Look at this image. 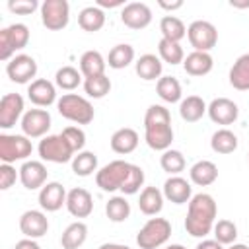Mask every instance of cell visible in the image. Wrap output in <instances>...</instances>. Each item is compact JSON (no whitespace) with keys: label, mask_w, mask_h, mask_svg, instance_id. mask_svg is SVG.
I'll use <instances>...</instances> for the list:
<instances>
[{"label":"cell","mask_w":249,"mask_h":249,"mask_svg":"<svg viewBox=\"0 0 249 249\" xmlns=\"http://www.w3.org/2000/svg\"><path fill=\"white\" fill-rule=\"evenodd\" d=\"M216 214H218V206L212 195L208 193L193 195V198L189 200L187 218H185L187 233L193 237H206L214 230Z\"/></svg>","instance_id":"cell-1"},{"label":"cell","mask_w":249,"mask_h":249,"mask_svg":"<svg viewBox=\"0 0 249 249\" xmlns=\"http://www.w3.org/2000/svg\"><path fill=\"white\" fill-rule=\"evenodd\" d=\"M144 140L152 150L165 152L173 142V126L169 109L163 105H150L144 115Z\"/></svg>","instance_id":"cell-2"},{"label":"cell","mask_w":249,"mask_h":249,"mask_svg":"<svg viewBox=\"0 0 249 249\" xmlns=\"http://www.w3.org/2000/svg\"><path fill=\"white\" fill-rule=\"evenodd\" d=\"M56 109H58L60 117H64L66 121H72L76 124H89L95 117V111H93V105L89 103V99H86L78 93H64L62 97H58Z\"/></svg>","instance_id":"cell-3"},{"label":"cell","mask_w":249,"mask_h":249,"mask_svg":"<svg viewBox=\"0 0 249 249\" xmlns=\"http://www.w3.org/2000/svg\"><path fill=\"white\" fill-rule=\"evenodd\" d=\"M171 237V224L165 218H150L136 233V245L140 249H158Z\"/></svg>","instance_id":"cell-4"},{"label":"cell","mask_w":249,"mask_h":249,"mask_svg":"<svg viewBox=\"0 0 249 249\" xmlns=\"http://www.w3.org/2000/svg\"><path fill=\"white\" fill-rule=\"evenodd\" d=\"M37 152L43 161H51V163H66L72 161V158L76 156V152L62 134H47L45 138H41Z\"/></svg>","instance_id":"cell-5"},{"label":"cell","mask_w":249,"mask_h":249,"mask_svg":"<svg viewBox=\"0 0 249 249\" xmlns=\"http://www.w3.org/2000/svg\"><path fill=\"white\" fill-rule=\"evenodd\" d=\"M33 152L31 138L25 134H0V161L2 163H16L27 161Z\"/></svg>","instance_id":"cell-6"},{"label":"cell","mask_w":249,"mask_h":249,"mask_svg":"<svg viewBox=\"0 0 249 249\" xmlns=\"http://www.w3.org/2000/svg\"><path fill=\"white\" fill-rule=\"evenodd\" d=\"M29 43V27L25 23H12L0 29V60L8 62L14 58L16 51L25 49Z\"/></svg>","instance_id":"cell-7"},{"label":"cell","mask_w":249,"mask_h":249,"mask_svg":"<svg viewBox=\"0 0 249 249\" xmlns=\"http://www.w3.org/2000/svg\"><path fill=\"white\" fill-rule=\"evenodd\" d=\"M130 165L124 160H113L107 165H103L101 169H97L95 173V183L101 191L105 193H113V191H121V187L124 185L128 173H130Z\"/></svg>","instance_id":"cell-8"},{"label":"cell","mask_w":249,"mask_h":249,"mask_svg":"<svg viewBox=\"0 0 249 249\" xmlns=\"http://www.w3.org/2000/svg\"><path fill=\"white\" fill-rule=\"evenodd\" d=\"M189 43L198 53H208L218 43V29L206 19H196L187 27Z\"/></svg>","instance_id":"cell-9"},{"label":"cell","mask_w":249,"mask_h":249,"mask_svg":"<svg viewBox=\"0 0 249 249\" xmlns=\"http://www.w3.org/2000/svg\"><path fill=\"white\" fill-rule=\"evenodd\" d=\"M39 10L43 25L51 31H60L70 21V4L66 0H45Z\"/></svg>","instance_id":"cell-10"},{"label":"cell","mask_w":249,"mask_h":249,"mask_svg":"<svg viewBox=\"0 0 249 249\" xmlns=\"http://www.w3.org/2000/svg\"><path fill=\"white\" fill-rule=\"evenodd\" d=\"M53 124L51 113L47 109H29L21 117V132L27 138H45Z\"/></svg>","instance_id":"cell-11"},{"label":"cell","mask_w":249,"mask_h":249,"mask_svg":"<svg viewBox=\"0 0 249 249\" xmlns=\"http://www.w3.org/2000/svg\"><path fill=\"white\" fill-rule=\"evenodd\" d=\"M6 74L16 84H31L37 76V62L29 54H16L6 64Z\"/></svg>","instance_id":"cell-12"},{"label":"cell","mask_w":249,"mask_h":249,"mask_svg":"<svg viewBox=\"0 0 249 249\" xmlns=\"http://www.w3.org/2000/svg\"><path fill=\"white\" fill-rule=\"evenodd\" d=\"M25 103L19 93H6L0 99V128L8 130L16 126V123L23 117Z\"/></svg>","instance_id":"cell-13"},{"label":"cell","mask_w":249,"mask_h":249,"mask_svg":"<svg viewBox=\"0 0 249 249\" xmlns=\"http://www.w3.org/2000/svg\"><path fill=\"white\" fill-rule=\"evenodd\" d=\"M19 171V181L21 185L27 189V191H37V189H43L49 181H47V167L43 161H37V160H27L21 163V167L18 169Z\"/></svg>","instance_id":"cell-14"},{"label":"cell","mask_w":249,"mask_h":249,"mask_svg":"<svg viewBox=\"0 0 249 249\" xmlns=\"http://www.w3.org/2000/svg\"><path fill=\"white\" fill-rule=\"evenodd\" d=\"M208 117L212 123L216 124H233L237 121V115H239V107L235 101L228 99V97H216L208 103V109H206Z\"/></svg>","instance_id":"cell-15"},{"label":"cell","mask_w":249,"mask_h":249,"mask_svg":"<svg viewBox=\"0 0 249 249\" xmlns=\"http://www.w3.org/2000/svg\"><path fill=\"white\" fill-rule=\"evenodd\" d=\"M19 230L29 239H39L49 231V218L43 210H25L19 216Z\"/></svg>","instance_id":"cell-16"},{"label":"cell","mask_w":249,"mask_h":249,"mask_svg":"<svg viewBox=\"0 0 249 249\" xmlns=\"http://www.w3.org/2000/svg\"><path fill=\"white\" fill-rule=\"evenodd\" d=\"M121 21L130 29H144L152 23V10L144 2H128L121 10Z\"/></svg>","instance_id":"cell-17"},{"label":"cell","mask_w":249,"mask_h":249,"mask_svg":"<svg viewBox=\"0 0 249 249\" xmlns=\"http://www.w3.org/2000/svg\"><path fill=\"white\" fill-rule=\"evenodd\" d=\"M66 210L74 218H88L93 212V196L89 191L76 187L70 189L66 195Z\"/></svg>","instance_id":"cell-18"},{"label":"cell","mask_w":249,"mask_h":249,"mask_svg":"<svg viewBox=\"0 0 249 249\" xmlns=\"http://www.w3.org/2000/svg\"><path fill=\"white\" fill-rule=\"evenodd\" d=\"M27 97L37 107H49L56 103V86L45 78H37L27 86Z\"/></svg>","instance_id":"cell-19"},{"label":"cell","mask_w":249,"mask_h":249,"mask_svg":"<svg viewBox=\"0 0 249 249\" xmlns=\"http://www.w3.org/2000/svg\"><path fill=\"white\" fill-rule=\"evenodd\" d=\"M66 189L58 181H49L43 189H39V206L47 212H56L66 206Z\"/></svg>","instance_id":"cell-20"},{"label":"cell","mask_w":249,"mask_h":249,"mask_svg":"<svg viewBox=\"0 0 249 249\" xmlns=\"http://www.w3.org/2000/svg\"><path fill=\"white\" fill-rule=\"evenodd\" d=\"M161 193L173 204H189V200L193 198V187H191V183L187 179L179 177V175H171L169 179H165Z\"/></svg>","instance_id":"cell-21"},{"label":"cell","mask_w":249,"mask_h":249,"mask_svg":"<svg viewBox=\"0 0 249 249\" xmlns=\"http://www.w3.org/2000/svg\"><path fill=\"white\" fill-rule=\"evenodd\" d=\"M138 140H140V138H138V132H136L134 128L123 126V128H119V130L113 132L109 144H111V150H113L115 154L126 156V154H130V152L136 150Z\"/></svg>","instance_id":"cell-22"},{"label":"cell","mask_w":249,"mask_h":249,"mask_svg":"<svg viewBox=\"0 0 249 249\" xmlns=\"http://www.w3.org/2000/svg\"><path fill=\"white\" fill-rule=\"evenodd\" d=\"M134 70L136 74L146 80V82H152V80H160L161 78V70H163V62L160 56L152 54V53H146L142 54L136 62H134Z\"/></svg>","instance_id":"cell-23"},{"label":"cell","mask_w":249,"mask_h":249,"mask_svg":"<svg viewBox=\"0 0 249 249\" xmlns=\"http://www.w3.org/2000/svg\"><path fill=\"white\" fill-rule=\"evenodd\" d=\"M212 66H214V58L210 56V53L193 51L183 60V68L189 76H206L212 70Z\"/></svg>","instance_id":"cell-24"},{"label":"cell","mask_w":249,"mask_h":249,"mask_svg":"<svg viewBox=\"0 0 249 249\" xmlns=\"http://www.w3.org/2000/svg\"><path fill=\"white\" fill-rule=\"evenodd\" d=\"M189 177H191V181H193L195 185H198V187H208V185H212V183L218 179V167H216V163L210 161V160H200V161H196V163L191 165Z\"/></svg>","instance_id":"cell-25"},{"label":"cell","mask_w":249,"mask_h":249,"mask_svg":"<svg viewBox=\"0 0 249 249\" xmlns=\"http://www.w3.org/2000/svg\"><path fill=\"white\" fill-rule=\"evenodd\" d=\"M163 193L158 187H144L138 198V208L146 216H158L163 208Z\"/></svg>","instance_id":"cell-26"},{"label":"cell","mask_w":249,"mask_h":249,"mask_svg":"<svg viewBox=\"0 0 249 249\" xmlns=\"http://www.w3.org/2000/svg\"><path fill=\"white\" fill-rule=\"evenodd\" d=\"M230 86L237 91H247L249 89V53L237 56L233 66L230 68Z\"/></svg>","instance_id":"cell-27"},{"label":"cell","mask_w":249,"mask_h":249,"mask_svg":"<svg viewBox=\"0 0 249 249\" xmlns=\"http://www.w3.org/2000/svg\"><path fill=\"white\" fill-rule=\"evenodd\" d=\"M105 66H107V60L103 58V54L99 51H86L80 56V72H82L84 80L93 78V76H103Z\"/></svg>","instance_id":"cell-28"},{"label":"cell","mask_w":249,"mask_h":249,"mask_svg":"<svg viewBox=\"0 0 249 249\" xmlns=\"http://www.w3.org/2000/svg\"><path fill=\"white\" fill-rule=\"evenodd\" d=\"M206 109H208V105H206L204 99L198 97V95H187V97L181 99V103H179V115H181V119L187 121V123H196V121H200V119L204 117Z\"/></svg>","instance_id":"cell-29"},{"label":"cell","mask_w":249,"mask_h":249,"mask_svg":"<svg viewBox=\"0 0 249 249\" xmlns=\"http://www.w3.org/2000/svg\"><path fill=\"white\" fill-rule=\"evenodd\" d=\"M86 239H88V226L82 220H78L66 226V230L60 235V245L62 249H78L86 243Z\"/></svg>","instance_id":"cell-30"},{"label":"cell","mask_w":249,"mask_h":249,"mask_svg":"<svg viewBox=\"0 0 249 249\" xmlns=\"http://www.w3.org/2000/svg\"><path fill=\"white\" fill-rule=\"evenodd\" d=\"M78 25L88 33H95L105 25V12L97 6H88L78 14Z\"/></svg>","instance_id":"cell-31"},{"label":"cell","mask_w":249,"mask_h":249,"mask_svg":"<svg viewBox=\"0 0 249 249\" xmlns=\"http://www.w3.org/2000/svg\"><path fill=\"white\" fill-rule=\"evenodd\" d=\"M156 91L165 103H177V101L181 103L183 89H181V84L175 76H161L156 84Z\"/></svg>","instance_id":"cell-32"},{"label":"cell","mask_w":249,"mask_h":249,"mask_svg":"<svg viewBox=\"0 0 249 249\" xmlns=\"http://www.w3.org/2000/svg\"><path fill=\"white\" fill-rule=\"evenodd\" d=\"M237 136L230 130V128H218L212 138H210V148L216 152V154H231L237 150Z\"/></svg>","instance_id":"cell-33"},{"label":"cell","mask_w":249,"mask_h":249,"mask_svg":"<svg viewBox=\"0 0 249 249\" xmlns=\"http://www.w3.org/2000/svg\"><path fill=\"white\" fill-rule=\"evenodd\" d=\"M134 62V47L128 45V43H119L115 45L111 51H109V56H107V64L115 70H121V68H126L128 64Z\"/></svg>","instance_id":"cell-34"},{"label":"cell","mask_w":249,"mask_h":249,"mask_svg":"<svg viewBox=\"0 0 249 249\" xmlns=\"http://www.w3.org/2000/svg\"><path fill=\"white\" fill-rule=\"evenodd\" d=\"M160 31H161V39H167L173 43H179L187 35L185 23L175 16H163L160 19Z\"/></svg>","instance_id":"cell-35"},{"label":"cell","mask_w":249,"mask_h":249,"mask_svg":"<svg viewBox=\"0 0 249 249\" xmlns=\"http://www.w3.org/2000/svg\"><path fill=\"white\" fill-rule=\"evenodd\" d=\"M72 171L80 177H88L91 173H97V156L93 152L82 150L72 158Z\"/></svg>","instance_id":"cell-36"},{"label":"cell","mask_w":249,"mask_h":249,"mask_svg":"<svg viewBox=\"0 0 249 249\" xmlns=\"http://www.w3.org/2000/svg\"><path fill=\"white\" fill-rule=\"evenodd\" d=\"M80 84H82V72L74 66H62L54 74V86L64 89V91H72Z\"/></svg>","instance_id":"cell-37"},{"label":"cell","mask_w":249,"mask_h":249,"mask_svg":"<svg viewBox=\"0 0 249 249\" xmlns=\"http://www.w3.org/2000/svg\"><path fill=\"white\" fill-rule=\"evenodd\" d=\"M105 214L111 222L121 224L130 216V202L124 198V195L123 196H111L105 204Z\"/></svg>","instance_id":"cell-38"},{"label":"cell","mask_w":249,"mask_h":249,"mask_svg":"<svg viewBox=\"0 0 249 249\" xmlns=\"http://www.w3.org/2000/svg\"><path fill=\"white\" fill-rule=\"evenodd\" d=\"M158 56L161 58V62H167L171 66L185 60L183 47L179 43H173V41H167V39H160V43H158Z\"/></svg>","instance_id":"cell-39"},{"label":"cell","mask_w":249,"mask_h":249,"mask_svg":"<svg viewBox=\"0 0 249 249\" xmlns=\"http://www.w3.org/2000/svg\"><path fill=\"white\" fill-rule=\"evenodd\" d=\"M160 165H161V169H163L165 173H169V175H179V173L185 169L187 163H185V156H183L179 150L169 148V150H165V152L161 154Z\"/></svg>","instance_id":"cell-40"},{"label":"cell","mask_w":249,"mask_h":249,"mask_svg":"<svg viewBox=\"0 0 249 249\" xmlns=\"http://www.w3.org/2000/svg\"><path fill=\"white\" fill-rule=\"evenodd\" d=\"M84 91L88 93V97L93 99H101L111 91V80L103 74V76H93V78H86L84 80Z\"/></svg>","instance_id":"cell-41"},{"label":"cell","mask_w":249,"mask_h":249,"mask_svg":"<svg viewBox=\"0 0 249 249\" xmlns=\"http://www.w3.org/2000/svg\"><path fill=\"white\" fill-rule=\"evenodd\" d=\"M212 231H214V239L222 245H231L237 239V226L231 220H218Z\"/></svg>","instance_id":"cell-42"},{"label":"cell","mask_w":249,"mask_h":249,"mask_svg":"<svg viewBox=\"0 0 249 249\" xmlns=\"http://www.w3.org/2000/svg\"><path fill=\"white\" fill-rule=\"evenodd\" d=\"M144 185V169L140 165H130V173L124 181V185L121 187V193L123 195H136L140 191V187Z\"/></svg>","instance_id":"cell-43"},{"label":"cell","mask_w":249,"mask_h":249,"mask_svg":"<svg viewBox=\"0 0 249 249\" xmlns=\"http://www.w3.org/2000/svg\"><path fill=\"white\" fill-rule=\"evenodd\" d=\"M60 134L68 140V144L72 146V150H74L76 154L84 150V146H86V132H84L80 126H66Z\"/></svg>","instance_id":"cell-44"},{"label":"cell","mask_w":249,"mask_h":249,"mask_svg":"<svg viewBox=\"0 0 249 249\" xmlns=\"http://www.w3.org/2000/svg\"><path fill=\"white\" fill-rule=\"evenodd\" d=\"M37 8H41L37 0H10L8 2V10L18 16H31Z\"/></svg>","instance_id":"cell-45"},{"label":"cell","mask_w":249,"mask_h":249,"mask_svg":"<svg viewBox=\"0 0 249 249\" xmlns=\"http://www.w3.org/2000/svg\"><path fill=\"white\" fill-rule=\"evenodd\" d=\"M16 179H19V171H16V167L12 163H0V189L8 191Z\"/></svg>","instance_id":"cell-46"},{"label":"cell","mask_w":249,"mask_h":249,"mask_svg":"<svg viewBox=\"0 0 249 249\" xmlns=\"http://www.w3.org/2000/svg\"><path fill=\"white\" fill-rule=\"evenodd\" d=\"M14 249H41V247H39L37 239H29V237H25V239H19V241L16 243Z\"/></svg>","instance_id":"cell-47"},{"label":"cell","mask_w":249,"mask_h":249,"mask_svg":"<svg viewBox=\"0 0 249 249\" xmlns=\"http://www.w3.org/2000/svg\"><path fill=\"white\" fill-rule=\"evenodd\" d=\"M95 6L103 10V8H117V6H123L124 8L126 4H124V0H97Z\"/></svg>","instance_id":"cell-48"},{"label":"cell","mask_w":249,"mask_h":249,"mask_svg":"<svg viewBox=\"0 0 249 249\" xmlns=\"http://www.w3.org/2000/svg\"><path fill=\"white\" fill-rule=\"evenodd\" d=\"M196 249H224V245L218 243L216 239H202V241L196 245Z\"/></svg>","instance_id":"cell-49"},{"label":"cell","mask_w":249,"mask_h":249,"mask_svg":"<svg viewBox=\"0 0 249 249\" xmlns=\"http://www.w3.org/2000/svg\"><path fill=\"white\" fill-rule=\"evenodd\" d=\"M160 4V8H163V10H179V8H183V0H175V2H165V0H160L158 2Z\"/></svg>","instance_id":"cell-50"},{"label":"cell","mask_w":249,"mask_h":249,"mask_svg":"<svg viewBox=\"0 0 249 249\" xmlns=\"http://www.w3.org/2000/svg\"><path fill=\"white\" fill-rule=\"evenodd\" d=\"M97 249H130V247L128 245H123V243H103Z\"/></svg>","instance_id":"cell-51"},{"label":"cell","mask_w":249,"mask_h":249,"mask_svg":"<svg viewBox=\"0 0 249 249\" xmlns=\"http://www.w3.org/2000/svg\"><path fill=\"white\" fill-rule=\"evenodd\" d=\"M230 6H231V8H239V10H243V8H249V0H231Z\"/></svg>","instance_id":"cell-52"},{"label":"cell","mask_w":249,"mask_h":249,"mask_svg":"<svg viewBox=\"0 0 249 249\" xmlns=\"http://www.w3.org/2000/svg\"><path fill=\"white\" fill-rule=\"evenodd\" d=\"M228 249H249L245 243H231V245H228Z\"/></svg>","instance_id":"cell-53"},{"label":"cell","mask_w":249,"mask_h":249,"mask_svg":"<svg viewBox=\"0 0 249 249\" xmlns=\"http://www.w3.org/2000/svg\"><path fill=\"white\" fill-rule=\"evenodd\" d=\"M165 249H187V247H183L181 243H171V245H167Z\"/></svg>","instance_id":"cell-54"},{"label":"cell","mask_w":249,"mask_h":249,"mask_svg":"<svg viewBox=\"0 0 249 249\" xmlns=\"http://www.w3.org/2000/svg\"><path fill=\"white\" fill-rule=\"evenodd\" d=\"M247 160H249V156H247Z\"/></svg>","instance_id":"cell-55"}]
</instances>
